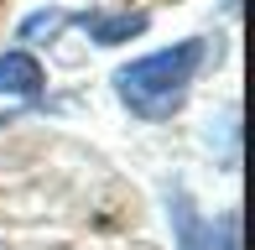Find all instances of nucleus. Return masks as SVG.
Instances as JSON below:
<instances>
[{
    "instance_id": "obj_2",
    "label": "nucleus",
    "mask_w": 255,
    "mask_h": 250,
    "mask_svg": "<svg viewBox=\"0 0 255 250\" xmlns=\"http://www.w3.org/2000/svg\"><path fill=\"white\" fill-rule=\"evenodd\" d=\"M42 89H47V68L37 63V52L26 47L0 52V94L5 99H37Z\"/></svg>"
},
{
    "instance_id": "obj_3",
    "label": "nucleus",
    "mask_w": 255,
    "mask_h": 250,
    "mask_svg": "<svg viewBox=\"0 0 255 250\" xmlns=\"http://www.w3.org/2000/svg\"><path fill=\"white\" fill-rule=\"evenodd\" d=\"M73 21L89 31V42H94V47H120V42L141 37V31L151 26V16H146V10H120V16H110V10H84V16H73Z\"/></svg>"
},
{
    "instance_id": "obj_4",
    "label": "nucleus",
    "mask_w": 255,
    "mask_h": 250,
    "mask_svg": "<svg viewBox=\"0 0 255 250\" xmlns=\"http://www.w3.org/2000/svg\"><path fill=\"white\" fill-rule=\"evenodd\" d=\"M68 21H73V10H37V16H26V21H21V42H42V37H57V31H63L68 26Z\"/></svg>"
},
{
    "instance_id": "obj_1",
    "label": "nucleus",
    "mask_w": 255,
    "mask_h": 250,
    "mask_svg": "<svg viewBox=\"0 0 255 250\" xmlns=\"http://www.w3.org/2000/svg\"><path fill=\"white\" fill-rule=\"evenodd\" d=\"M203 63H208V42L203 37L156 47V52H146V58L125 63L120 73H115V99H120L135 120L161 125V120H172L182 105H188Z\"/></svg>"
},
{
    "instance_id": "obj_5",
    "label": "nucleus",
    "mask_w": 255,
    "mask_h": 250,
    "mask_svg": "<svg viewBox=\"0 0 255 250\" xmlns=\"http://www.w3.org/2000/svg\"><path fill=\"white\" fill-rule=\"evenodd\" d=\"M198 250H240V214H224L203 230V245Z\"/></svg>"
}]
</instances>
